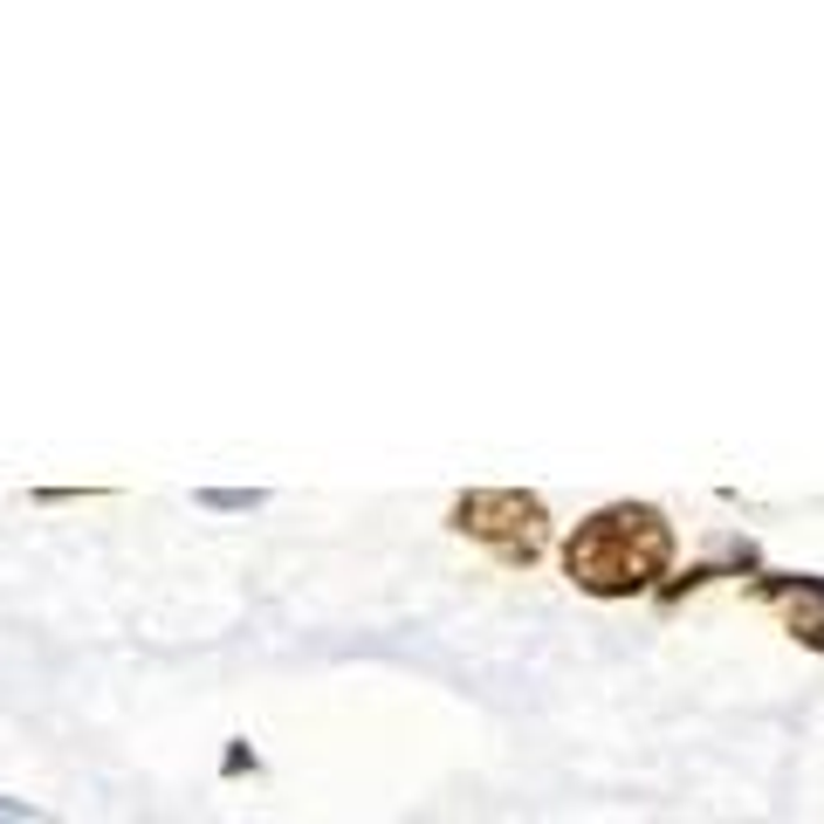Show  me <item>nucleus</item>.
<instances>
[{"label":"nucleus","instance_id":"1","mask_svg":"<svg viewBox=\"0 0 824 824\" xmlns=\"http://www.w3.org/2000/svg\"><path fill=\"white\" fill-rule=\"evenodd\" d=\"M674 557H680V529L660 502H598L577 529L557 536V571L571 577V591L584 598H605V605H626V598H660V584L674 577Z\"/></svg>","mask_w":824,"mask_h":824},{"label":"nucleus","instance_id":"5","mask_svg":"<svg viewBox=\"0 0 824 824\" xmlns=\"http://www.w3.org/2000/svg\"><path fill=\"white\" fill-rule=\"evenodd\" d=\"M193 508H206V515H254V508H268V488H199Z\"/></svg>","mask_w":824,"mask_h":824},{"label":"nucleus","instance_id":"4","mask_svg":"<svg viewBox=\"0 0 824 824\" xmlns=\"http://www.w3.org/2000/svg\"><path fill=\"white\" fill-rule=\"evenodd\" d=\"M756 571H763V543L735 529V536H721V543H714L708 557H694L687 571H674V577H666L653 605H660V611H674L680 598H694V591H708V584H729V577H735V584H749Z\"/></svg>","mask_w":824,"mask_h":824},{"label":"nucleus","instance_id":"2","mask_svg":"<svg viewBox=\"0 0 824 824\" xmlns=\"http://www.w3.org/2000/svg\"><path fill=\"white\" fill-rule=\"evenodd\" d=\"M447 529L502 563V571H536L557 550V515L536 488H460L447 502Z\"/></svg>","mask_w":824,"mask_h":824},{"label":"nucleus","instance_id":"6","mask_svg":"<svg viewBox=\"0 0 824 824\" xmlns=\"http://www.w3.org/2000/svg\"><path fill=\"white\" fill-rule=\"evenodd\" d=\"M220 769H227V777H241V769H248V777H254V769H262V756H254L248 742H227V756H220Z\"/></svg>","mask_w":824,"mask_h":824},{"label":"nucleus","instance_id":"7","mask_svg":"<svg viewBox=\"0 0 824 824\" xmlns=\"http://www.w3.org/2000/svg\"><path fill=\"white\" fill-rule=\"evenodd\" d=\"M90 495H111V488H28V502H90Z\"/></svg>","mask_w":824,"mask_h":824},{"label":"nucleus","instance_id":"3","mask_svg":"<svg viewBox=\"0 0 824 824\" xmlns=\"http://www.w3.org/2000/svg\"><path fill=\"white\" fill-rule=\"evenodd\" d=\"M763 611H777V626L797 639L804 653H824V571H763L742 584Z\"/></svg>","mask_w":824,"mask_h":824},{"label":"nucleus","instance_id":"8","mask_svg":"<svg viewBox=\"0 0 824 824\" xmlns=\"http://www.w3.org/2000/svg\"><path fill=\"white\" fill-rule=\"evenodd\" d=\"M0 824H56V817H42L35 804H21V797H0Z\"/></svg>","mask_w":824,"mask_h":824}]
</instances>
